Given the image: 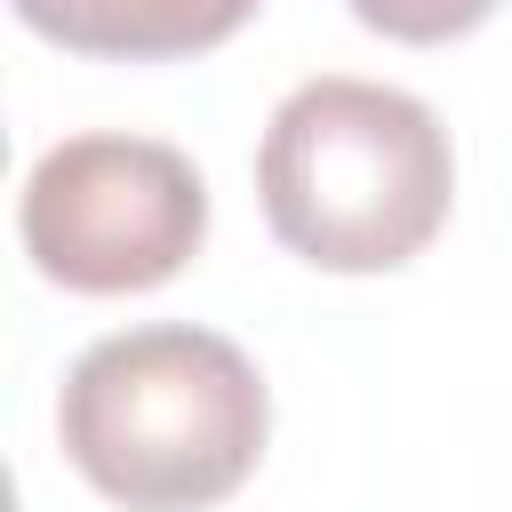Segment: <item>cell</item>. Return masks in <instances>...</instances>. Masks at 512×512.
<instances>
[{"label":"cell","mask_w":512,"mask_h":512,"mask_svg":"<svg viewBox=\"0 0 512 512\" xmlns=\"http://www.w3.org/2000/svg\"><path fill=\"white\" fill-rule=\"evenodd\" d=\"M256 200L288 256L320 272H400L448 224L456 152L424 96L320 72L264 120Z\"/></svg>","instance_id":"cell-2"},{"label":"cell","mask_w":512,"mask_h":512,"mask_svg":"<svg viewBox=\"0 0 512 512\" xmlns=\"http://www.w3.org/2000/svg\"><path fill=\"white\" fill-rule=\"evenodd\" d=\"M352 16L384 40H408V48H432V40H464L472 24L496 16V0H352Z\"/></svg>","instance_id":"cell-5"},{"label":"cell","mask_w":512,"mask_h":512,"mask_svg":"<svg viewBox=\"0 0 512 512\" xmlns=\"http://www.w3.org/2000/svg\"><path fill=\"white\" fill-rule=\"evenodd\" d=\"M40 40L112 64H168L232 40L264 0H8Z\"/></svg>","instance_id":"cell-4"},{"label":"cell","mask_w":512,"mask_h":512,"mask_svg":"<svg viewBox=\"0 0 512 512\" xmlns=\"http://www.w3.org/2000/svg\"><path fill=\"white\" fill-rule=\"evenodd\" d=\"M16 232L40 280L72 296H144L208 240V184L160 136H64L32 160Z\"/></svg>","instance_id":"cell-3"},{"label":"cell","mask_w":512,"mask_h":512,"mask_svg":"<svg viewBox=\"0 0 512 512\" xmlns=\"http://www.w3.org/2000/svg\"><path fill=\"white\" fill-rule=\"evenodd\" d=\"M272 432L256 360L192 320H152L96 336L56 400V440L72 472L128 512H208L224 504Z\"/></svg>","instance_id":"cell-1"}]
</instances>
